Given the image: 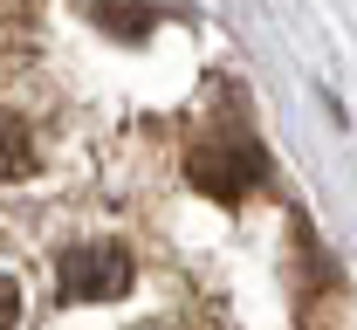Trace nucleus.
Returning <instances> with one entry per match:
<instances>
[{
	"instance_id": "f257e3e1",
	"label": "nucleus",
	"mask_w": 357,
	"mask_h": 330,
	"mask_svg": "<svg viewBox=\"0 0 357 330\" xmlns=\"http://www.w3.org/2000/svg\"><path fill=\"white\" fill-rule=\"evenodd\" d=\"M185 172H192V186L213 193V200H248L268 179V151L255 138H213V144H192Z\"/></svg>"
},
{
	"instance_id": "f03ea898",
	"label": "nucleus",
	"mask_w": 357,
	"mask_h": 330,
	"mask_svg": "<svg viewBox=\"0 0 357 330\" xmlns=\"http://www.w3.org/2000/svg\"><path fill=\"white\" fill-rule=\"evenodd\" d=\"M55 276H62L69 303H110V296L131 289V255L117 241H83V248H62Z\"/></svg>"
},
{
	"instance_id": "7ed1b4c3",
	"label": "nucleus",
	"mask_w": 357,
	"mask_h": 330,
	"mask_svg": "<svg viewBox=\"0 0 357 330\" xmlns=\"http://www.w3.org/2000/svg\"><path fill=\"white\" fill-rule=\"evenodd\" d=\"M21 172H35L28 124H21V117H0V179H21Z\"/></svg>"
},
{
	"instance_id": "20e7f679",
	"label": "nucleus",
	"mask_w": 357,
	"mask_h": 330,
	"mask_svg": "<svg viewBox=\"0 0 357 330\" xmlns=\"http://www.w3.org/2000/svg\"><path fill=\"white\" fill-rule=\"evenodd\" d=\"M96 21H110L117 35H144V28H151V7H131V0H96Z\"/></svg>"
},
{
	"instance_id": "39448f33",
	"label": "nucleus",
	"mask_w": 357,
	"mask_h": 330,
	"mask_svg": "<svg viewBox=\"0 0 357 330\" xmlns=\"http://www.w3.org/2000/svg\"><path fill=\"white\" fill-rule=\"evenodd\" d=\"M14 317H21V289L14 276H0V330H14Z\"/></svg>"
}]
</instances>
